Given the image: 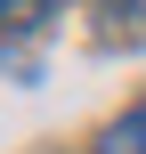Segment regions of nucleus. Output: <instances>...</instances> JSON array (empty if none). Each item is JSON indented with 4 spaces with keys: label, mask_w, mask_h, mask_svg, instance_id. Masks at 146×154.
Listing matches in <instances>:
<instances>
[{
    "label": "nucleus",
    "mask_w": 146,
    "mask_h": 154,
    "mask_svg": "<svg viewBox=\"0 0 146 154\" xmlns=\"http://www.w3.org/2000/svg\"><path fill=\"white\" fill-rule=\"evenodd\" d=\"M98 154H146V106H138V114H122V122L98 138Z\"/></svg>",
    "instance_id": "f257e3e1"
},
{
    "label": "nucleus",
    "mask_w": 146,
    "mask_h": 154,
    "mask_svg": "<svg viewBox=\"0 0 146 154\" xmlns=\"http://www.w3.org/2000/svg\"><path fill=\"white\" fill-rule=\"evenodd\" d=\"M0 24H8V32H16V24H33V16H24V0H0Z\"/></svg>",
    "instance_id": "f03ea898"
}]
</instances>
